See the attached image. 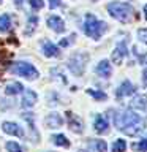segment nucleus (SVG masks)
Returning a JSON list of instances; mask_svg holds the SVG:
<instances>
[{"instance_id":"obj_1","label":"nucleus","mask_w":147,"mask_h":152,"mask_svg":"<svg viewBox=\"0 0 147 152\" xmlns=\"http://www.w3.org/2000/svg\"><path fill=\"white\" fill-rule=\"evenodd\" d=\"M114 125L117 127V130L127 133L128 136H138L142 132V117L139 114H136L131 109H123V111H116L112 114Z\"/></svg>"},{"instance_id":"obj_2","label":"nucleus","mask_w":147,"mask_h":152,"mask_svg":"<svg viewBox=\"0 0 147 152\" xmlns=\"http://www.w3.org/2000/svg\"><path fill=\"white\" fill-rule=\"evenodd\" d=\"M84 33L89 38H93V40H100L108 30V24L104 21H100L93 16L92 13H87L84 18V24H82Z\"/></svg>"},{"instance_id":"obj_3","label":"nucleus","mask_w":147,"mask_h":152,"mask_svg":"<svg viewBox=\"0 0 147 152\" xmlns=\"http://www.w3.org/2000/svg\"><path fill=\"white\" fill-rule=\"evenodd\" d=\"M108 13L111 14L114 19L120 22H131L136 18V11L130 3H123V2H111L108 3Z\"/></svg>"},{"instance_id":"obj_4","label":"nucleus","mask_w":147,"mask_h":152,"mask_svg":"<svg viewBox=\"0 0 147 152\" xmlns=\"http://www.w3.org/2000/svg\"><path fill=\"white\" fill-rule=\"evenodd\" d=\"M9 71L14 75L22 76V78H25L28 81H33L40 76V71L28 62H14L13 65H9Z\"/></svg>"},{"instance_id":"obj_5","label":"nucleus","mask_w":147,"mask_h":152,"mask_svg":"<svg viewBox=\"0 0 147 152\" xmlns=\"http://www.w3.org/2000/svg\"><path fill=\"white\" fill-rule=\"evenodd\" d=\"M89 60V54L85 52H76L68 59V68L73 75L76 76H82L85 70V64Z\"/></svg>"},{"instance_id":"obj_6","label":"nucleus","mask_w":147,"mask_h":152,"mask_svg":"<svg viewBox=\"0 0 147 152\" xmlns=\"http://www.w3.org/2000/svg\"><path fill=\"white\" fill-rule=\"evenodd\" d=\"M128 56V48H127V43L125 41H120L119 45L114 48L112 51V62L116 65H122L123 59Z\"/></svg>"},{"instance_id":"obj_7","label":"nucleus","mask_w":147,"mask_h":152,"mask_svg":"<svg viewBox=\"0 0 147 152\" xmlns=\"http://www.w3.org/2000/svg\"><path fill=\"white\" fill-rule=\"evenodd\" d=\"M66 119H68V127H70L71 132L78 133V135L84 132V122H82V119H81L79 116H76V114L68 111L66 113Z\"/></svg>"},{"instance_id":"obj_8","label":"nucleus","mask_w":147,"mask_h":152,"mask_svg":"<svg viewBox=\"0 0 147 152\" xmlns=\"http://www.w3.org/2000/svg\"><path fill=\"white\" fill-rule=\"evenodd\" d=\"M41 49H43V54L46 57H59L60 56L59 46H55L51 40H43L41 41Z\"/></svg>"},{"instance_id":"obj_9","label":"nucleus","mask_w":147,"mask_h":152,"mask_svg":"<svg viewBox=\"0 0 147 152\" xmlns=\"http://www.w3.org/2000/svg\"><path fill=\"white\" fill-rule=\"evenodd\" d=\"M47 27L52 28L55 33L65 32V22H63V19H62L60 16H55V14H52V16L47 18Z\"/></svg>"},{"instance_id":"obj_10","label":"nucleus","mask_w":147,"mask_h":152,"mask_svg":"<svg viewBox=\"0 0 147 152\" xmlns=\"http://www.w3.org/2000/svg\"><path fill=\"white\" fill-rule=\"evenodd\" d=\"M93 127H95V132H97V133H100V135H106V133L109 132V122H108L106 116L98 114V116L95 117Z\"/></svg>"},{"instance_id":"obj_11","label":"nucleus","mask_w":147,"mask_h":152,"mask_svg":"<svg viewBox=\"0 0 147 152\" xmlns=\"http://www.w3.org/2000/svg\"><path fill=\"white\" fill-rule=\"evenodd\" d=\"M2 130L7 133V135H11V136H24V132L22 128L17 125L16 122H3L2 124Z\"/></svg>"},{"instance_id":"obj_12","label":"nucleus","mask_w":147,"mask_h":152,"mask_svg":"<svg viewBox=\"0 0 147 152\" xmlns=\"http://www.w3.org/2000/svg\"><path fill=\"white\" fill-rule=\"evenodd\" d=\"M24 95H22V106L24 108H32L33 104H35L38 102V95L33 92V90L30 89H25V90H22Z\"/></svg>"},{"instance_id":"obj_13","label":"nucleus","mask_w":147,"mask_h":152,"mask_svg":"<svg viewBox=\"0 0 147 152\" xmlns=\"http://www.w3.org/2000/svg\"><path fill=\"white\" fill-rule=\"evenodd\" d=\"M95 71H97V75L101 76V78H109L112 73V66L109 64V60H100Z\"/></svg>"},{"instance_id":"obj_14","label":"nucleus","mask_w":147,"mask_h":152,"mask_svg":"<svg viewBox=\"0 0 147 152\" xmlns=\"http://www.w3.org/2000/svg\"><path fill=\"white\" fill-rule=\"evenodd\" d=\"M135 94V86H133L130 81H123V83L117 87V92L116 95L119 98H123V97H128V95Z\"/></svg>"},{"instance_id":"obj_15","label":"nucleus","mask_w":147,"mask_h":152,"mask_svg":"<svg viewBox=\"0 0 147 152\" xmlns=\"http://www.w3.org/2000/svg\"><path fill=\"white\" fill-rule=\"evenodd\" d=\"M44 124H46L47 128H59V127H62V124H63V119H62L60 114L51 113L49 116L44 119Z\"/></svg>"},{"instance_id":"obj_16","label":"nucleus","mask_w":147,"mask_h":152,"mask_svg":"<svg viewBox=\"0 0 147 152\" xmlns=\"http://www.w3.org/2000/svg\"><path fill=\"white\" fill-rule=\"evenodd\" d=\"M130 106L136 111H146L147 109V97L146 95H136L135 98L131 100Z\"/></svg>"},{"instance_id":"obj_17","label":"nucleus","mask_w":147,"mask_h":152,"mask_svg":"<svg viewBox=\"0 0 147 152\" xmlns=\"http://www.w3.org/2000/svg\"><path fill=\"white\" fill-rule=\"evenodd\" d=\"M24 90V86L21 83H8L5 87V94L7 95H17Z\"/></svg>"},{"instance_id":"obj_18","label":"nucleus","mask_w":147,"mask_h":152,"mask_svg":"<svg viewBox=\"0 0 147 152\" xmlns=\"http://www.w3.org/2000/svg\"><path fill=\"white\" fill-rule=\"evenodd\" d=\"M11 28V16L9 14H2L0 16V33H5Z\"/></svg>"},{"instance_id":"obj_19","label":"nucleus","mask_w":147,"mask_h":152,"mask_svg":"<svg viewBox=\"0 0 147 152\" xmlns=\"http://www.w3.org/2000/svg\"><path fill=\"white\" fill-rule=\"evenodd\" d=\"M52 142H54L55 146H60V147H70V141L63 133H59V135L52 136Z\"/></svg>"},{"instance_id":"obj_20","label":"nucleus","mask_w":147,"mask_h":152,"mask_svg":"<svg viewBox=\"0 0 147 152\" xmlns=\"http://www.w3.org/2000/svg\"><path fill=\"white\" fill-rule=\"evenodd\" d=\"M38 26V18L36 16H28V21H27V28H25V35L27 37H30L33 35V32H35V28Z\"/></svg>"},{"instance_id":"obj_21","label":"nucleus","mask_w":147,"mask_h":152,"mask_svg":"<svg viewBox=\"0 0 147 152\" xmlns=\"http://www.w3.org/2000/svg\"><path fill=\"white\" fill-rule=\"evenodd\" d=\"M87 94L90 97H93L95 100H98V102H101V100H108V95L101 92V90H95V89H87Z\"/></svg>"},{"instance_id":"obj_22","label":"nucleus","mask_w":147,"mask_h":152,"mask_svg":"<svg viewBox=\"0 0 147 152\" xmlns=\"http://www.w3.org/2000/svg\"><path fill=\"white\" fill-rule=\"evenodd\" d=\"M127 142L125 140H116L112 142V152H125Z\"/></svg>"},{"instance_id":"obj_23","label":"nucleus","mask_w":147,"mask_h":152,"mask_svg":"<svg viewBox=\"0 0 147 152\" xmlns=\"http://www.w3.org/2000/svg\"><path fill=\"white\" fill-rule=\"evenodd\" d=\"M131 147L135 151H139V152H147V136L144 138V140H141L139 142H135Z\"/></svg>"},{"instance_id":"obj_24","label":"nucleus","mask_w":147,"mask_h":152,"mask_svg":"<svg viewBox=\"0 0 147 152\" xmlns=\"http://www.w3.org/2000/svg\"><path fill=\"white\" fill-rule=\"evenodd\" d=\"M7 151L8 152H24L22 147L19 146L17 142H14V141H8L7 142Z\"/></svg>"},{"instance_id":"obj_25","label":"nucleus","mask_w":147,"mask_h":152,"mask_svg":"<svg viewBox=\"0 0 147 152\" xmlns=\"http://www.w3.org/2000/svg\"><path fill=\"white\" fill-rule=\"evenodd\" d=\"M95 146H97L98 152H106V149H108V144H106V141H104V140H97V141H95Z\"/></svg>"},{"instance_id":"obj_26","label":"nucleus","mask_w":147,"mask_h":152,"mask_svg":"<svg viewBox=\"0 0 147 152\" xmlns=\"http://www.w3.org/2000/svg\"><path fill=\"white\" fill-rule=\"evenodd\" d=\"M74 40H76V33H71V35H70L68 38H65V40H62V41H60V46H62V48L70 46V45H71V43H73Z\"/></svg>"},{"instance_id":"obj_27","label":"nucleus","mask_w":147,"mask_h":152,"mask_svg":"<svg viewBox=\"0 0 147 152\" xmlns=\"http://www.w3.org/2000/svg\"><path fill=\"white\" fill-rule=\"evenodd\" d=\"M138 38H139V41L147 45V28H139L138 30Z\"/></svg>"},{"instance_id":"obj_28","label":"nucleus","mask_w":147,"mask_h":152,"mask_svg":"<svg viewBox=\"0 0 147 152\" xmlns=\"http://www.w3.org/2000/svg\"><path fill=\"white\" fill-rule=\"evenodd\" d=\"M28 2H30V7L33 10H41L44 7V2H43V0H28Z\"/></svg>"},{"instance_id":"obj_29","label":"nucleus","mask_w":147,"mask_h":152,"mask_svg":"<svg viewBox=\"0 0 147 152\" xmlns=\"http://www.w3.org/2000/svg\"><path fill=\"white\" fill-rule=\"evenodd\" d=\"M57 7H60V0H49V8L54 10Z\"/></svg>"},{"instance_id":"obj_30","label":"nucleus","mask_w":147,"mask_h":152,"mask_svg":"<svg viewBox=\"0 0 147 152\" xmlns=\"http://www.w3.org/2000/svg\"><path fill=\"white\" fill-rule=\"evenodd\" d=\"M139 64H147V54L146 56H139Z\"/></svg>"},{"instance_id":"obj_31","label":"nucleus","mask_w":147,"mask_h":152,"mask_svg":"<svg viewBox=\"0 0 147 152\" xmlns=\"http://www.w3.org/2000/svg\"><path fill=\"white\" fill-rule=\"evenodd\" d=\"M142 76H144V83L147 84V68L144 70V73H142Z\"/></svg>"},{"instance_id":"obj_32","label":"nucleus","mask_w":147,"mask_h":152,"mask_svg":"<svg viewBox=\"0 0 147 152\" xmlns=\"http://www.w3.org/2000/svg\"><path fill=\"white\" fill-rule=\"evenodd\" d=\"M144 16H146V19H147V5L144 7Z\"/></svg>"},{"instance_id":"obj_33","label":"nucleus","mask_w":147,"mask_h":152,"mask_svg":"<svg viewBox=\"0 0 147 152\" xmlns=\"http://www.w3.org/2000/svg\"><path fill=\"white\" fill-rule=\"evenodd\" d=\"M79 152H90V151H87V149H79Z\"/></svg>"}]
</instances>
